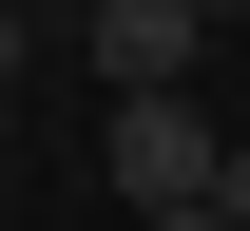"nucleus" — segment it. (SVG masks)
<instances>
[{
	"instance_id": "f257e3e1",
	"label": "nucleus",
	"mask_w": 250,
	"mask_h": 231,
	"mask_svg": "<svg viewBox=\"0 0 250 231\" xmlns=\"http://www.w3.org/2000/svg\"><path fill=\"white\" fill-rule=\"evenodd\" d=\"M77 58L116 77V97H173V77L212 58V20H192V0H77Z\"/></svg>"
},
{
	"instance_id": "f03ea898",
	"label": "nucleus",
	"mask_w": 250,
	"mask_h": 231,
	"mask_svg": "<svg viewBox=\"0 0 250 231\" xmlns=\"http://www.w3.org/2000/svg\"><path fill=\"white\" fill-rule=\"evenodd\" d=\"M116 193L135 212H154V193H212V97H192V77H173V97H116Z\"/></svg>"
},
{
	"instance_id": "7ed1b4c3",
	"label": "nucleus",
	"mask_w": 250,
	"mask_h": 231,
	"mask_svg": "<svg viewBox=\"0 0 250 231\" xmlns=\"http://www.w3.org/2000/svg\"><path fill=\"white\" fill-rule=\"evenodd\" d=\"M212 212H231V231H250V135H212Z\"/></svg>"
},
{
	"instance_id": "20e7f679",
	"label": "nucleus",
	"mask_w": 250,
	"mask_h": 231,
	"mask_svg": "<svg viewBox=\"0 0 250 231\" xmlns=\"http://www.w3.org/2000/svg\"><path fill=\"white\" fill-rule=\"evenodd\" d=\"M135 231H231V212H212V193H154V212H135Z\"/></svg>"
},
{
	"instance_id": "39448f33",
	"label": "nucleus",
	"mask_w": 250,
	"mask_h": 231,
	"mask_svg": "<svg viewBox=\"0 0 250 231\" xmlns=\"http://www.w3.org/2000/svg\"><path fill=\"white\" fill-rule=\"evenodd\" d=\"M20 58H39V20H20V0H0V97H20Z\"/></svg>"
},
{
	"instance_id": "423d86ee",
	"label": "nucleus",
	"mask_w": 250,
	"mask_h": 231,
	"mask_svg": "<svg viewBox=\"0 0 250 231\" xmlns=\"http://www.w3.org/2000/svg\"><path fill=\"white\" fill-rule=\"evenodd\" d=\"M0 173H20V116H0Z\"/></svg>"
}]
</instances>
